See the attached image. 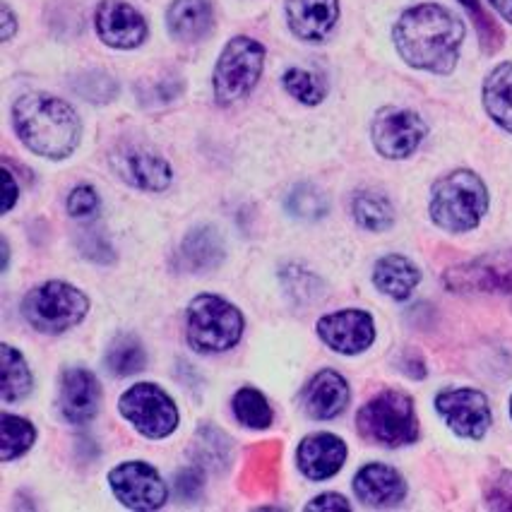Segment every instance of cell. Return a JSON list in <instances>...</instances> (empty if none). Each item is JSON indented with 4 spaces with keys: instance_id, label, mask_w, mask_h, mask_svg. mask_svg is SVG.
<instances>
[{
    "instance_id": "6da1fadb",
    "label": "cell",
    "mask_w": 512,
    "mask_h": 512,
    "mask_svg": "<svg viewBox=\"0 0 512 512\" xmlns=\"http://www.w3.org/2000/svg\"><path fill=\"white\" fill-rule=\"evenodd\" d=\"M392 41L402 61L412 68L450 75L460 61L464 25L460 17L443 5H414L395 22Z\"/></svg>"
},
{
    "instance_id": "7a4b0ae2",
    "label": "cell",
    "mask_w": 512,
    "mask_h": 512,
    "mask_svg": "<svg viewBox=\"0 0 512 512\" xmlns=\"http://www.w3.org/2000/svg\"><path fill=\"white\" fill-rule=\"evenodd\" d=\"M13 125L22 145L46 159L70 157L82 138V123L73 106L46 92H32L17 99Z\"/></svg>"
},
{
    "instance_id": "3957f363",
    "label": "cell",
    "mask_w": 512,
    "mask_h": 512,
    "mask_svg": "<svg viewBox=\"0 0 512 512\" xmlns=\"http://www.w3.org/2000/svg\"><path fill=\"white\" fill-rule=\"evenodd\" d=\"M486 212L488 188L474 171H450L433 183L428 214L438 229L448 234H467L481 224Z\"/></svg>"
},
{
    "instance_id": "277c9868",
    "label": "cell",
    "mask_w": 512,
    "mask_h": 512,
    "mask_svg": "<svg viewBox=\"0 0 512 512\" xmlns=\"http://www.w3.org/2000/svg\"><path fill=\"white\" fill-rule=\"evenodd\" d=\"M356 426L363 438L383 448H404L419 438L414 400L400 390H383L363 404Z\"/></svg>"
},
{
    "instance_id": "5b68a950",
    "label": "cell",
    "mask_w": 512,
    "mask_h": 512,
    "mask_svg": "<svg viewBox=\"0 0 512 512\" xmlns=\"http://www.w3.org/2000/svg\"><path fill=\"white\" fill-rule=\"evenodd\" d=\"M243 335V315L222 296L200 294L188 303L186 339L198 354H224Z\"/></svg>"
},
{
    "instance_id": "8992f818",
    "label": "cell",
    "mask_w": 512,
    "mask_h": 512,
    "mask_svg": "<svg viewBox=\"0 0 512 512\" xmlns=\"http://www.w3.org/2000/svg\"><path fill=\"white\" fill-rule=\"evenodd\" d=\"M87 296L68 282H51L34 287L22 301V315L41 335H63L85 320Z\"/></svg>"
},
{
    "instance_id": "52a82bcc",
    "label": "cell",
    "mask_w": 512,
    "mask_h": 512,
    "mask_svg": "<svg viewBox=\"0 0 512 512\" xmlns=\"http://www.w3.org/2000/svg\"><path fill=\"white\" fill-rule=\"evenodd\" d=\"M265 68V46L250 37H234L214 65V97L222 106L246 99Z\"/></svg>"
},
{
    "instance_id": "ba28073f",
    "label": "cell",
    "mask_w": 512,
    "mask_h": 512,
    "mask_svg": "<svg viewBox=\"0 0 512 512\" xmlns=\"http://www.w3.org/2000/svg\"><path fill=\"white\" fill-rule=\"evenodd\" d=\"M118 412L133 424L135 431L152 440L171 436L178 428L176 402L154 383H138L125 390L118 400Z\"/></svg>"
},
{
    "instance_id": "9c48e42d",
    "label": "cell",
    "mask_w": 512,
    "mask_h": 512,
    "mask_svg": "<svg viewBox=\"0 0 512 512\" xmlns=\"http://www.w3.org/2000/svg\"><path fill=\"white\" fill-rule=\"evenodd\" d=\"M428 128L416 111L388 106L375 113L371 123V140L375 152L385 159H407L426 140Z\"/></svg>"
},
{
    "instance_id": "30bf717a",
    "label": "cell",
    "mask_w": 512,
    "mask_h": 512,
    "mask_svg": "<svg viewBox=\"0 0 512 512\" xmlns=\"http://www.w3.org/2000/svg\"><path fill=\"white\" fill-rule=\"evenodd\" d=\"M109 484L116 496L128 510L152 512L159 510L169 498V488L157 469L147 462H123L111 469Z\"/></svg>"
},
{
    "instance_id": "8fae6325",
    "label": "cell",
    "mask_w": 512,
    "mask_h": 512,
    "mask_svg": "<svg viewBox=\"0 0 512 512\" xmlns=\"http://www.w3.org/2000/svg\"><path fill=\"white\" fill-rule=\"evenodd\" d=\"M436 409L450 431L467 440H481L493 424L488 397L474 388L443 390L436 397Z\"/></svg>"
},
{
    "instance_id": "7c38bea8",
    "label": "cell",
    "mask_w": 512,
    "mask_h": 512,
    "mask_svg": "<svg viewBox=\"0 0 512 512\" xmlns=\"http://www.w3.org/2000/svg\"><path fill=\"white\" fill-rule=\"evenodd\" d=\"M443 284L455 294H512L510 255H484L450 267Z\"/></svg>"
},
{
    "instance_id": "4fadbf2b",
    "label": "cell",
    "mask_w": 512,
    "mask_h": 512,
    "mask_svg": "<svg viewBox=\"0 0 512 512\" xmlns=\"http://www.w3.org/2000/svg\"><path fill=\"white\" fill-rule=\"evenodd\" d=\"M318 337L337 354H363L375 342L373 315L361 311V308H347V311L323 315L318 320Z\"/></svg>"
},
{
    "instance_id": "5bb4252c",
    "label": "cell",
    "mask_w": 512,
    "mask_h": 512,
    "mask_svg": "<svg viewBox=\"0 0 512 512\" xmlns=\"http://www.w3.org/2000/svg\"><path fill=\"white\" fill-rule=\"evenodd\" d=\"M99 39L111 49H138L147 39V22L123 0H101L94 13Z\"/></svg>"
},
{
    "instance_id": "9a60e30c",
    "label": "cell",
    "mask_w": 512,
    "mask_h": 512,
    "mask_svg": "<svg viewBox=\"0 0 512 512\" xmlns=\"http://www.w3.org/2000/svg\"><path fill=\"white\" fill-rule=\"evenodd\" d=\"M111 164L128 186L150 190V193H162L174 178L169 162L145 147H121L111 157Z\"/></svg>"
},
{
    "instance_id": "2e32d148",
    "label": "cell",
    "mask_w": 512,
    "mask_h": 512,
    "mask_svg": "<svg viewBox=\"0 0 512 512\" xmlns=\"http://www.w3.org/2000/svg\"><path fill=\"white\" fill-rule=\"evenodd\" d=\"M101 404V385L87 368H68L61 375L58 407L63 419L73 426H85L94 419Z\"/></svg>"
},
{
    "instance_id": "e0dca14e",
    "label": "cell",
    "mask_w": 512,
    "mask_h": 512,
    "mask_svg": "<svg viewBox=\"0 0 512 512\" xmlns=\"http://www.w3.org/2000/svg\"><path fill=\"white\" fill-rule=\"evenodd\" d=\"M354 493L368 508H397L407 498V484L395 467L371 462L356 472Z\"/></svg>"
},
{
    "instance_id": "ac0fdd59",
    "label": "cell",
    "mask_w": 512,
    "mask_h": 512,
    "mask_svg": "<svg viewBox=\"0 0 512 512\" xmlns=\"http://www.w3.org/2000/svg\"><path fill=\"white\" fill-rule=\"evenodd\" d=\"M347 443L335 433H311L296 450V464L311 481L332 479L347 462Z\"/></svg>"
},
{
    "instance_id": "d6986e66",
    "label": "cell",
    "mask_w": 512,
    "mask_h": 512,
    "mask_svg": "<svg viewBox=\"0 0 512 512\" xmlns=\"http://www.w3.org/2000/svg\"><path fill=\"white\" fill-rule=\"evenodd\" d=\"M349 400L351 392L347 378L339 375L337 371H330V368L315 373L313 378L308 380V385L303 388L301 395L303 412L315 421L337 419V416L347 409Z\"/></svg>"
},
{
    "instance_id": "ffe728a7",
    "label": "cell",
    "mask_w": 512,
    "mask_h": 512,
    "mask_svg": "<svg viewBox=\"0 0 512 512\" xmlns=\"http://www.w3.org/2000/svg\"><path fill=\"white\" fill-rule=\"evenodd\" d=\"M224 258V238L217 226L210 224L195 226L193 231H188L181 248H178V267L183 272H193V275H205V272L217 270L224 263Z\"/></svg>"
},
{
    "instance_id": "44dd1931",
    "label": "cell",
    "mask_w": 512,
    "mask_h": 512,
    "mask_svg": "<svg viewBox=\"0 0 512 512\" xmlns=\"http://www.w3.org/2000/svg\"><path fill=\"white\" fill-rule=\"evenodd\" d=\"M339 20V0H287V22L303 41H323Z\"/></svg>"
},
{
    "instance_id": "7402d4cb",
    "label": "cell",
    "mask_w": 512,
    "mask_h": 512,
    "mask_svg": "<svg viewBox=\"0 0 512 512\" xmlns=\"http://www.w3.org/2000/svg\"><path fill=\"white\" fill-rule=\"evenodd\" d=\"M169 34L183 44H195L205 39L214 27L210 0H174L166 10Z\"/></svg>"
},
{
    "instance_id": "603a6c76",
    "label": "cell",
    "mask_w": 512,
    "mask_h": 512,
    "mask_svg": "<svg viewBox=\"0 0 512 512\" xmlns=\"http://www.w3.org/2000/svg\"><path fill=\"white\" fill-rule=\"evenodd\" d=\"M421 282V270L404 255H385L373 267V284L380 294L407 301Z\"/></svg>"
},
{
    "instance_id": "cb8c5ba5",
    "label": "cell",
    "mask_w": 512,
    "mask_h": 512,
    "mask_svg": "<svg viewBox=\"0 0 512 512\" xmlns=\"http://www.w3.org/2000/svg\"><path fill=\"white\" fill-rule=\"evenodd\" d=\"M484 109L493 123L512 133V61L500 63L484 80Z\"/></svg>"
},
{
    "instance_id": "d4e9b609",
    "label": "cell",
    "mask_w": 512,
    "mask_h": 512,
    "mask_svg": "<svg viewBox=\"0 0 512 512\" xmlns=\"http://www.w3.org/2000/svg\"><path fill=\"white\" fill-rule=\"evenodd\" d=\"M351 214H354L356 224L366 231H388L395 224V207L385 198L383 193H375V190H361L351 200Z\"/></svg>"
},
{
    "instance_id": "484cf974",
    "label": "cell",
    "mask_w": 512,
    "mask_h": 512,
    "mask_svg": "<svg viewBox=\"0 0 512 512\" xmlns=\"http://www.w3.org/2000/svg\"><path fill=\"white\" fill-rule=\"evenodd\" d=\"M0 366H3V383L0 397L3 402H20L32 392V371H29L25 356L10 344L0 347Z\"/></svg>"
},
{
    "instance_id": "4316f807",
    "label": "cell",
    "mask_w": 512,
    "mask_h": 512,
    "mask_svg": "<svg viewBox=\"0 0 512 512\" xmlns=\"http://www.w3.org/2000/svg\"><path fill=\"white\" fill-rule=\"evenodd\" d=\"M106 368L116 378H128L145 371L147 366V351L142 342L135 335H118L106 349Z\"/></svg>"
},
{
    "instance_id": "83f0119b",
    "label": "cell",
    "mask_w": 512,
    "mask_h": 512,
    "mask_svg": "<svg viewBox=\"0 0 512 512\" xmlns=\"http://www.w3.org/2000/svg\"><path fill=\"white\" fill-rule=\"evenodd\" d=\"M37 440V428L22 416L5 412L0 416V460L13 462L22 457Z\"/></svg>"
},
{
    "instance_id": "f1b7e54d",
    "label": "cell",
    "mask_w": 512,
    "mask_h": 512,
    "mask_svg": "<svg viewBox=\"0 0 512 512\" xmlns=\"http://www.w3.org/2000/svg\"><path fill=\"white\" fill-rule=\"evenodd\" d=\"M231 409H234V416L238 424L246 428H255V431H263V428H270L272 421H275V414H272L270 402L260 390L255 388H241L231 400Z\"/></svg>"
},
{
    "instance_id": "f546056e",
    "label": "cell",
    "mask_w": 512,
    "mask_h": 512,
    "mask_svg": "<svg viewBox=\"0 0 512 512\" xmlns=\"http://www.w3.org/2000/svg\"><path fill=\"white\" fill-rule=\"evenodd\" d=\"M287 210L291 217L303 219V222H315V219H323L330 210V200L313 183H301L289 193Z\"/></svg>"
},
{
    "instance_id": "4dcf8cb0",
    "label": "cell",
    "mask_w": 512,
    "mask_h": 512,
    "mask_svg": "<svg viewBox=\"0 0 512 512\" xmlns=\"http://www.w3.org/2000/svg\"><path fill=\"white\" fill-rule=\"evenodd\" d=\"M282 82L284 89H287L296 101H301V104L318 106L320 101L327 97V85L323 82V77L311 73V70L291 68L284 73Z\"/></svg>"
},
{
    "instance_id": "1f68e13d",
    "label": "cell",
    "mask_w": 512,
    "mask_h": 512,
    "mask_svg": "<svg viewBox=\"0 0 512 512\" xmlns=\"http://www.w3.org/2000/svg\"><path fill=\"white\" fill-rule=\"evenodd\" d=\"M198 457L200 464L214 469V472H224L229 467L231 457V443L219 428L205 426L198 433Z\"/></svg>"
},
{
    "instance_id": "d6a6232c",
    "label": "cell",
    "mask_w": 512,
    "mask_h": 512,
    "mask_svg": "<svg viewBox=\"0 0 512 512\" xmlns=\"http://www.w3.org/2000/svg\"><path fill=\"white\" fill-rule=\"evenodd\" d=\"M460 3L462 8L467 10V15L472 17L476 34H479V41H481V49H484L488 56H493V53L503 49V41H505L503 29H500L498 22L486 13L481 0H460Z\"/></svg>"
},
{
    "instance_id": "836d02e7",
    "label": "cell",
    "mask_w": 512,
    "mask_h": 512,
    "mask_svg": "<svg viewBox=\"0 0 512 512\" xmlns=\"http://www.w3.org/2000/svg\"><path fill=\"white\" fill-rule=\"evenodd\" d=\"M73 89L89 104H109L118 97V82L101 70H89V73L77 75Z\"/></svg>"
},
{
    "instance_id": "e575fe53",
    "label": "cell",
    "mask_w": 512,
    "mask_h": 512,
    "mask_svg": "<svg viewBox=\"0 0 512 512\" xmlns=\"http://www.w3.org/2000/svg\"><path fill=\"white\" fill-rule=\"evenodd\" d=\"M282 277H284V284H287V289L291 291V296H296V299L313 301L323 294V291H320L323 289V282H320L313 272L301 270V267L289 265L287 270L282 272Z\"/></svg>"
},
{
    "instance_id": "d590c367",
    "label": "cell",
    "mask_w": 512,
    "mask_h": 512,
    "mask_svg": "<svg viewBox=\"0 0 512 512\" xmlns=\"http://www.w3.org/2000/svg\"><path fill=\"white\" fill-rule=\"evenodd\" d=\"M486 505L491 510H512V472H500L486 484Z\"/></svg>"
},
{
    "instance_id": "8d00e7d4",
    "label": "cell",
    "mask_w": 512,
    "mask_h": 512,
    "mask_svg": "<svg viewBox=\"0 0 512 512\" xmlns=\"http://www.w3.org/2000/svg\"><path fill=\"white\" fill-rule=\"evenodd\" d=\"M99 193L92 186H77L73 193L68 195V212L77 219L92 217V214L99 212Z\"/></svg>"
},
{
    "instance_id": "74e56055",
    "label": "cell",
    "mask_w": 512,
    "mask_h": 512,
    "mask_svg": "<svg viewBox=\"0 0 512 512\" xmlns=\"http://www.w3.org/2000/svg\"><path fill=\"white\" fill-rule=\"evenodd\" d=\"M80 246L82 255L94 260V263H113V258H116V253H113V248L109 246V241H106L101 231H85V238H82Z\"/></svg>"
},
{
    "instance_id": "f35d334b",
    "label": "cell",
    "mask_w": 512,
    "mask_h": 512,
    "mask_svg": "<svg viewBox=\"0 0 512 512\" xmlns=\"http://www.w3.org/2000/svg\"><path fill=\"white\" fill-rule=\"evenodd\" d=\"M176 491L183 500H195L202 493V476L198 469H183L176 476Z\"/></svg>"
},
{
    "instance_id": "ab89813d",
    "label": "cell",
    "mask_w": 512,
    "mask_h": 512,
    "mask_svg": "<svg viewBox=\"0 0 512 512\" xmlns=\"http://www.w3.org/2000/svg\"><path fill=\"white\" fill-rule=\"evenodd\" d=\"M306 510L311 512H325V510H351L349 500L339 493H323V496L313 498L311 503L306 505Z\"/></svg>"
},
{
    "instance_id": "60d3db41",
    "label": "cell",
    "mask_w": 512,
    "mask_h": 512,
    "mask_svg": "<svg viewBox=\"0 0 512 512\" xmlns=\"http://www.w3.org/2000/svg\"><path fill=\"white\" fill-rule=\"evenodd\" d=\"M400 366H402V373H407L409 378H414V380L426 378V373H428L424 359H421L419 354H414V351H407V354H402Z\"/></svg>"
},
{
    "instance_id": "b9f144b4",
    "label": "cell",
    "mask_w": 512,
    "mask_h": 512,
    "mask_svg": "<svg viewBox=\"0 0 512 512\" xmlns=\"http://www.w3.org/2000/svg\"><path fill=\"white\" fill-rule=\"evenodd\" d=\"M15 29H17V22H15L13 10H10L8 3H3V41L13 39Z\"/></svg>"
},
{
    "instance_id": "7bdbcfd3",
    "label": "cell",
    "mask_w": 512,
    "mask_h": 512,
    "mask_svg": "<svg viewBox=\"0 0 512 512\" xmlns=\"http://www.w3.org/2000/svg\"><path fill=\"white\" fill-rule=\"evenodd\" d=\"M5 195H8V198H5L3 210L10 212V210H13L15 200H17V188H15V181H13V176H10V174H5Z\"/></svg>"
},
{
    "instance_id": "ee69618b",
    "label": "cell",
    "mask_w": 512,
    "mask_h": 512,
    "mask_svg": "<svg viewBox=\"0 0 512 512\" xmlns=\"http://www.w3.org/2000/svg\"><path fill=\"white\" fill-rule=\"evenodd\" d=\"M488 3L498 10L500 17H503L505 22H510L512 25V0H488Z\"/></svg>"
},
{
    "instance_id": "f6af8a7d",
    "label": "cell",
    "mask_w": 512,
    "mask_h": 512,
    "mask_svg": "<svg viewBox=\"0 0 512 512\" xmlns=\"http://www.w3.org/2000/svg\"><path fill=\"white\" fill-rule=\"evenodd\" d=\"M510 416H512V397H510Z\"/></svg>"
}]
</instances>
